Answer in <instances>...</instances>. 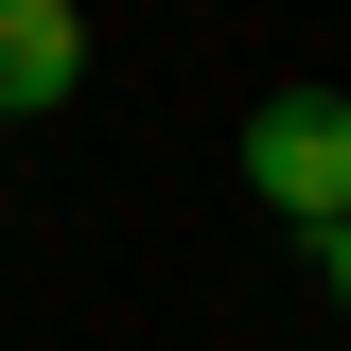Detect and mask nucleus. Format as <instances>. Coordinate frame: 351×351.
<instances>
[{
	"mask_svg": "<svg viewBox=\"0 0 351 351\" xmlns=\"http://www.w3.org/2000/svg\"><path fill=\"white\" fill-rule=\"evenodd\" d=\"M88 88V0H0V123H53Z\"/></svg>",
	"mask_w": 351,
	"mask_h": 351,
	"instance_id": "2",
	"label": "nucleus"
},
{
	"mask_svg": "<svg viewBox=\"0 0 351 351\" xmlns=\"http://www.w3.org/2000/svg\"><path fill=\"white\" fill-rule=\"evenodd\" d=\"M334 299H351V228H334Z\"/></svg>",
	"mask_w": 351,
	"mask_h": 351,
	"instance_id": "3",
	"label": "nucleus"
},
{
	"mask_svg": "<svg viewBox=\"0 0 351 351\" xmlns=\"http://www.w3.org/2000/svg\"><path fill=\"white\" fill-rule=\"evenodd\" d=\"M246 193H263L281 228L334 246V228H351V88H281V106H246Z\"/></svg>",
	"mask_w": 351,
	"mask_h": 351,
	"instance_id": "1",
	"label": "nucleus"
}]
</instances>
